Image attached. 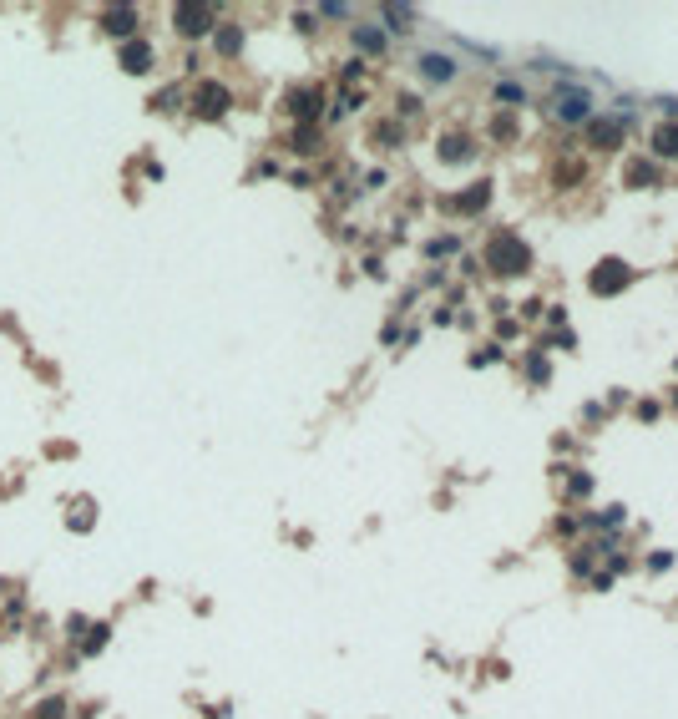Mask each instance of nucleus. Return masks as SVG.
Instances as JSON below:
<instances>
[{
  "mask_svg": "<svg viewBox=\"0 0 678 719\" xmlns=\"http://www.w3.org/2000/svg\"><path fill=\"white\" fill-rule=\"evenodd\" d=\"M486 263H491L496 273H527V268H532V248H527L517 233H501V238H491Z\"/></svg>",
  "mask_w": 678,
  "mask_h": 719,
  "instance_id": "f257e3e1",
  "label": "nucleus"
},
{
  "mask_svg": "<svg viewBox=\"0 0 678 719\" xmlns=\"http://www.w3.org/2000/svg\"><path fill=\"white\" fill-rule=\"evenodd\" d=\"M552 106H557L562 122H592V96H587L582 86H557V91H552Z\"/></svg>",
  "mask_w": 678,
  "mask_h": 719,
  "instance_id": "f03ea898",
  "label": "nucleus"
},
{
  "mask_svg": "<svg viewBox=\"0 0 678 719\" xmlns=\"http://www.w3.org/2000/svg\"><path fill=\"white\" fill-rule=\"evenodd\" d=\"M623 132H628V117H592V122H587V142H592L597 152L623 147Z\"/></svg>",
  "mask_w": 678,
  "mask_h": 719,
  "instance_id": "7ed1b4c3",
  "label": "nucleus"
},
{
  "mask_svg": "<svg viewBox=\"0 0 678 719\" xmlns=\"http://www.w3.org/2000/svg\"><path fill=\"white\" fill-rule=\"evenodd\" d=\"M415 66H420V76H425V81H435V86H450V81H456V71H461L456 61L445 56V51H420V61H415Z\"/></svg>",
  "mask_w": 678,
  "mask_h": 719,
  "instance_id": "20e7f679",
  "label": "nucleus"
},
{
  "mask_svg": "<svg viewBox=\"0 0 678 719\" xmlns=\"http://www.w3.org/2000/svg\"><path fill=\"white\" fill-rule=\"evenodd\" d=\"M193 106H198L203 117H223V112L233 106V96H228V86H218V81H203V86H198V96H193Z\"/></svg>",
  "mask_w": 678,
  "mask_h": 719,
  "instance_id": "39448f33",
  "label": "nucleus"
},
{
  "mask_svg": "<svg viewBox=\"0 0 678 719\" xmlns=\"http://www.w3.org/2000/svg\"><path fill=\"white\" fill-rule=\"evenodd\" d=\"M628 284V263H617V258H602L597 273H592V294H617Z\"/></svg>",
  "mask_w": 678,
  "mask_h": 719,
  "instance_id": "423d86ee",
  "label": "nucleus"
},
{
  "mask_svg": "<svg viewBox=\"0 0 678 719\" xmlns=\"http://www.w3.org/2000/svg\"><path fill=\"white\" fill-rule=\"evenodd\" d=\"M173 21H178L183 36H208V31H213V11H208V6H178Z\"/></svg>",
  "mask_w": 678,
  "mask_h": 719,
  "instance_id": "0eeeda50",
  "label": "nucleus"
},
{
  "mask_svg": "<svg viewBox=\"0 0 678 719\" xmlns=\"http://www.w3.org/2000/svg\"><path fill=\"white\" fill-rule=\"evenodd\" d=\"M122 66H127V71H147V66H152V46H147V41H127V46H122Z\"/></svg>",
  "mask_w": 678,
  "mask_h": 719,
  "instance_id": "6e6552de",
  "label": "nucleus"
},
{
  "mask_svg": "<svg viewBox=\"0 0 678 719\" xmlns=\"http://www.w3.org/2000/svg\"><path fill=\"white\" fill-rule=\"evenodd\" d=\"M101 26H106L111 36H132V31H137V11H132V6H122V11H106V16H101Z\"/></svg>",
  "mask_w": 678,
  "mask_h": 719,
  "instance_id": "1a4fd4ad",
  "label": "nucleus"
},
{
  "mask_svg": "<svg viewBox=\"0 0 678 719\" xmlns=\"http://www.w3.org/2000/svg\"><path fill=\"white\" fill-rule=\"evenodd\" d=\"M653 152H658V157H678V122H658V132H653Z\"/></svg>",
  "mask_w": 678,
  "mask_h": 719,
  "instance_id": "9d476101",
  "label": "nucleus"
},
{
  "mask_svg": "<svg viewBox=\"0 0 678 719\" xmlns=\"http://www.w3.org/2000/svg\"><path fill=\"white\" fill-rule=\"evenodd\" d=\"M486 203H491V183H476L466 198H456V213H481Z\"/></svg>",
  "mask_w": 678,
  "mask_h": 719,
  "instance_id": "9b49d317",
  "label": "nucleus"
},
{
  "mask_svg": "<svg viewBox=\"0 0 678 719\" xmlns=\"http://www.w3.org/2000/svg\"><path fill=\"white\" fill-rule=\"evenodd\" d=\"M355 46H360V51H370V56H380V51H385V31H375V26H355Z\"/></svg>",
  "mask_w": 678,
  "mask_h": 719,
  "instance_id": "f8f14e48",
  "label": "nucleus"
},
{
  "mask_svg": "<svg viewBox=\"0 0 678 719\" xmlns=\"http://www.w3.org/2000/svg\"><path fill=\"white\" fill-rule=\"evenodd\" d=\"M440 157H445V162H466V157H471V137H456V132H450V137L440 142Z\"/></svg>",
  "mask_w": 678,
  "mask_h": 719,
  "instance_id": "ddd939ff",
  "label": "nucleus"
},
{
  "mask_svg": "<svg viewBox=\"0 0 678 719\" xmlns=\"http://www.w3.org/2000/svg\"><path fill=\"white\" fill-rule=\"evenodd\" d=\"M218 51H223V56H238V51H243V31H238V26H223V31H218Z\"/></svg>",
  "mask_w": 678,
  "mask_h": 719,
  "instance_id": "4468645a",
  "label": "nucleus"
},
{
  "mask_svg": "<svg viewBox=\"0 0 678 719\" xmlns=\"http://www.w3.org/2000/svg\"><path fill=\"white\" fill-rule=\"evenodd\" d=\"M380 16H385L395 31H410V26H415V11H405V6H385Z\"/></svg>",
  "mask_w": 678,
  "mask_h": 719,
  "instance_id": "2eb2a0df",
  "label": "nucleus"
},
{
  "mask_svg": "<svg viewBox=\"0 0 678 719\" xmlns=\"http://www.w3.org/2000/svg\"><path fill=\"white\" fill-rule=\"evenodd\" d=\"M289 106H294V117H314V91H294Z\"/></svg>",
  "mask_w": 678,
  "mask_h": 719,
  "instance_id": "dca6fc26",
  "label": "nucleus"
},
{
  "mask_svg": "<svg viewBox=\"0 0 678 719\" xmlns=\"http://www.w3.org/2000/svg\"><path fill=\"white\" fill-rule=\"evenodd\" d=\"M522 96H527V91H522L517 81H496V101H512V106H517Z\"/></svg>",
  "mask_w": 678,
  "mask_h": 719,
  "instance_id": "f3484780",
  "label": "nucleus"
},
{
  "mask_svg": "<svg viewBox=\"0 0 678 719\" xmlns=\"http://www.w3.org/2000/svg\"><path fill=\"white\" fill-rule=\"evenodd\" d=\"M61 714H66V704H61V699H46V704L36 709V719H61Z\"/></svg>",
  "mask_w": 678,
  "mask_h": 719,
  "instance_id": "a211bd4d",
  "label": "nucleus"
},
{
  "mask_svg": "<svg viewBox=\"0 0 678 719\" xmlns=\"http://www.w3.org/2000/svg\"><path fill=\"white\" fill-rule=\"evenodd\" d=\"M101 643H106V628H91V638H86V653H96Z\"/></svg>",
  "mask_w": 678,
  "mask_h": 719,
  "instance_id": "6ab92c4d",
  "label": "nucleus"
},
{
  "mask_svg": "<svg viewBox=\"0 0 678 719\" xmlns=\"http://www.w3.org/2000/svg\"><path fill=\"white\" fill-rule=\"evenodd\" d=\"M663 106H668V112H678V101H663Z\"/></svg>",
  "mask_w": 678,
  "mask_h": 719,
  "instance_id": "aec40b11",
  "label": "nucleus"
}]
</instances>
